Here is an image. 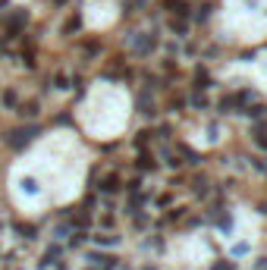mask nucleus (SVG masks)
Segmentation results:
<instances>
[{
  "label": "nucleus",
  "mask_w": 267,
  "mask_h": 270,
  "mask_svg": "<svg viewBox=\"0 0 267 270\" xmlns=\"http://www.w3.org/2000/svg\"><path fill=\"white\" fill-rule=\"evenodd\" d=\"M91 160L82 154L79 132L53 126L38 135L3 173V195L22 217H44L82 195Z\"/></svg>",
  "instance_id": "1"
},
{
  "label": "nucleus",
  "mask_w": 267,
  "mask_h": 270,
  "mask_svg": "<svg viewBox=\"0 0 267 270\" xmlns=\"http://www.w3.org/2000/svg\"><path fill=\"white\" fill-rule=\"evenodd\" d=\"M117 97H123L119 82L95 79L72 107V120H76L79 132L95 138V142H113L126 120V110H117Z\"/></svg>",
  "instance_id": "2"
},
{
  "label": "nucleus",
  "mask_w": 267,
  "mask_h": 270,
  "mask_svg": "<svg viewBox=\"0 0 267 270\" xmlns=\"http://www.w3.org/2000/svg\"><path fill=\"white\" fill-rule=\"evenodd\" d=\"M217 110H220V113H236V110H239V104H236V95H230V97H220Z\"/></svg>",
  "instance_id": "3"
},
{
  "label": "nucleus",
  "mask_w": 267,
  "mask_h": 270,
  "mask_svg": "<svg viewBox=\"0 0 267 270\" xmlns=\"http://www.w3.org/2000/svg\"><path fill=\"white\" fill-rule=\"evenodd\" d=\"M217 226H220V233H223V236H230L233 233V214H220L217 217Z\"/></svg>",
  "instance_id": "4"
},
{
  "label": "nucleus",
  "mask_w": 267,
  "mask_h": 270,
  "mask_svg": "<svg viewBox=\"0 0 267 270\" xmlns=\"http://www.w3.org/2000/svg\"><path fill=\"white\" fill-rule=\"evenodd\" d=\"M239 113H242V116H249V120H255V123H261V116H264V107H258V104H255V107H242Z\"/></svg>",
  "instance_id": "5"
},
{
  "label": "nucleus",
  "mask_w": 267,
  "mask_h": 270,
  "mask_svg": "<svg viewBox=\"0 0 267 270\" xmlns=\"http://www.w3.org/2000/svg\"><path fill=\"white\" fill-rule=\"evenodd\" d=\"M195 79H198V88H211V76H208V69H201V66H198L195 69Z\"/></svg>",
  "instance_id": "6"
},
{
  "label": "nucleus",
  "mask_w": 267,
  "mask_h": 270,
  "mask_svg": "<svg viewBox=\"0 0 267 270\" xmlns=\"http://www.w3.org/2000/svg\"><path fill=\"white\" fill-rule=\"evenodd\" d=\"M211 10H214V6H211V3H204V6H198V13H195V19H198V22H208V16H211Z\"/></svg>",
  "instance_id": "7"
},
{
  "label": "nucleus",
  "mask_w": 267,
  "mask_h": 270,
  "mask_svg": "<svg viewBox=\"0 0 267 270\" xmlns=\"http://www.w3.org/2000/svg\"><path fill=\"white\" fill-rule=\"evenodd\" d=\"M192 186H195V192L201 195V198H204V195H208V179H204V176H198V179L192 182Z\"/></svg>",
  "instance_id": "8"
},
{
  "label": "nucleus",
  "mask_w": 267,
  "mask_h": 270,
  "mask_svg": "<svg viewBox=\"0 0 267 270\" xmlns=\"http://www.w3.org/2000/svg\"><path fill=\"white\" fill-rule=\"evenodd\" d=\"M192 107H195V110H208V97H204V95H195V97H192Z\"/></svg>",
  "instance_id": "9"
},
{
  "label": "nucleus",
  "mask_w": 267,
  "mask_h": 270,
  "mask_svg": "<svg viewBox=\"0 0 267 270\" xmlns=\"http://www.w3.org/2000/svg\"><path fill=\"white\" fill-rule=\"evenodd\" d=\"M242 254H249V242H239V245H233V258H242Z\"/></svg>",
  "instance_id": "10"
},
{
  "label": "nucleus",
  "mask_w": 267,
  "mask_h": 270,
  "mask_svg": "<svg viewBox=\"0 0 267 270\" xmlns=\"http://www.w3.org/2000/svg\"><path fill=\"white\" fill-rule=\"evenodd\" d=\"M170 6H173V13H179V16H185V0H170Z\"/></svg>",
  "instance_id": "11"
},
{
  "label": "nucleus",
  "mask_w": 267,
  "mask_h": 270,
  "mask_svg": "<svg viewBox=\"0 0 267 270\" xmlns=\"http://www.w3.org/2000/svg\"><path fill=\"white\" fill-rule=\"evenodd\" d=\"M249 163H251V167L258 170V173H267V163H264V157H251Z\"/></svg>",
  "instance_id": "12"
},
{
  "label": "nucleus",
  "mask_w": 267,
  "mask_h": 270,
  "mask_svg": "<svg viewBox=\"0 0 267 270\" xmlns=\"http://www.w3.org/2000/svg\"><path fill=\"white\" fill-rule=\"evenodd\" d=\"M183 154L189 157V163H201V157H198V154H195V151H192V148H185V144H183Z\"/></svg>",
  "instance_id": "13"
},
{
  "label": "nucleus",
  "mask_w": 267,
  "mask_h": 270,
  "mask_svg": "<svg viewBox=\"0 0 267 270\" xmlns=\"http://www.w3.org/2000/svg\"><path fill=\"white\" fill-rule=\"evenodd\" d=\"M255 144L261 151H267V132H255Z\"/></svg>",
  "instance_id": "14"
},
{
  "label": "nucleus",
  "mask_w": 267,
  "mask_h": 270,
  "mask_svg": "<svg viewBox=\"0 0 267 270\" xmlns=\"http://www.w3.org/2000/svg\"><path fill=\"white\" fill-rule=\"evenodd\" d=\"M211 270H236V264H233V261H217Z\"/></svg>",
  "instance_id": "15"
},
{
  "label": "nucleus",
  "mask_w": 267,
  "mask_h": 270,
  "mask_svg": "<svg viewBox=\"0 0 267 270\" xmlns=\"http://www.w3.org/2000/svg\"><path fill=\"white\" fill-rule=\"evenodd\" d=\"M255 270H267V258H261V261H258V264H255Z\"/></svg>",
  "instance_id": "16"
},
{
  "label": "nucleus",
  "mask_w": 267,
  "mask_h": 270,
  "mask_svg": "<svg viewBox=\"0 0 267 270\" xmlns=\"http://www.w3.org/2000/svg\"><path fill=\"white\" fill-rule=\"evenodd\" d=\"M258 214H264V217H267V204H261V207H258Z\"/></svg>",
  "instance_id": "17"
},
{
  "label": "nucleus",
  "mask_w": 267,
  "mask_h": 270,
  "mask_svg": "<svg viewBox=\"0 0 267 270\" xmlns=\"http://www.w3.org/2000/svg\"><path fill=\"white\" fill-rule=\"evenodd\" d=\"M13 3H19V6H25V3H29V0H13Z\"/></svg>",
  "instance_id": "18"
}]
</instances>
